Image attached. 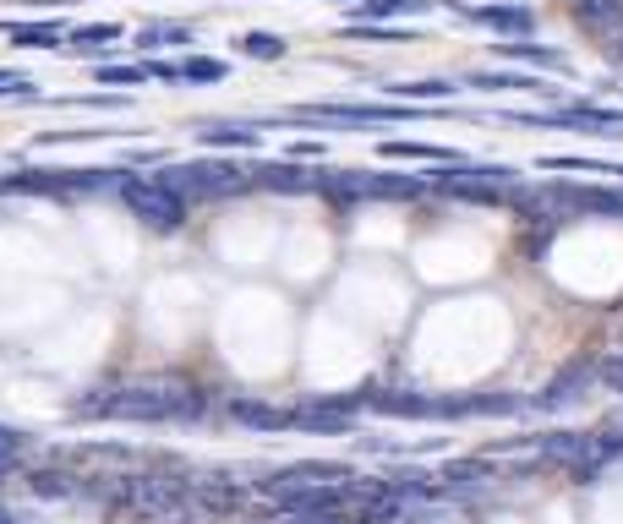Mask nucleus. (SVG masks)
I'll return each instance as SVG.
<instances>
[{"label": "nucleus", "mask_w": 623, "mask_h": 524, "mask_svg": "<svg viewBox=\"0 0 623 524\" xmlns=\"http://www.w3.org/2000/svg\"><path fill=\"white\" fill-rule=\"evenodd\" d=\"M612 61H618V66H623V34H618V45H612Z\"/></svg>", "instance_id": "cd10ccee"}, {"label": "nucleus", "mask_w": 623, "mask_h": 524, "mask_svg": "<svg viewBox=\"0 0 623 524\" xmlns=\"http://www.w3.org/2000/svg\"><path fill=\"white\" fill-rule=\"evenodd\" d=\"M471 23H481V28H492V34H509V39H530V28H536V12L530 7H460Z\"/></svg>", "instance_id": "6e6552de"}, {"label": "nucleus", "mask_w": 623, "mask_h": 524, "mask_svg": "<svg viewBox=\"0 0 623 524\" xmlns=\"http://www.w3.org/2000/svg\"><path fill=\"white\" fill-rule=\"evenodd\" d=\"M389 94H400V99H449V94H460V88H454V83H438V77H432V83H394Z\"/></svg>", "instance_id": "5701e85b"}, {"label": "nucleus", "mask_w": 623, "mask_h": 524, "mask_svg": "<svg viewBox=\"0 0 623 524\" xmlns=\"http://www.w3.org/2000/svg\"><path fill=\"white\" fill-rule=\"evenodd\" d=\"M530 126H579L596 137H623V110H601V105H569V110H547V115H514Z\"/></svg>", "instance_id": "39448f33"}, {"label": "nucleus", "mask_w": 623, "mask_h": 524, "mask_svg": "<svg viewBox=\"0 0 623 524\" xmlns=\"http://www.w3.org/2000/svg\"><path fill=\"white\" fill-rule=\"evenodd\" d=\"M596 377L607 382V393H623V350H607V355L596 361Z\"/></svg>", "instance_id": "393cba45"}, {"label": "nucleus", "mask_w": 623, "mask_h": 524, "mask_svg": "<svg viewBox=\"0 0 623 524\" xmlns=\"http://www.w3.org/2000/svg\"><path fill=\"white\" fill-rule=\"evenodd\" d=\"M28 491H34V497H66L72 486H66V475H56V470H34Z\"/></svg>", "instance_id": "a878e982"}, {"label": "nucleus", "mask_w": 623, "mask_h": 524, "mask_svg": "<svg viewBox=\"0 0 623 524\" xmlns=\"http://www.w3.org/2000/svg\"><path fill=\"white\" fill-rule=\"evenodd\" d=\"M235 497H241V491H235L230 480H219V475L197 480V502H203L208 513H230V508H235Z\"/></svg>", "instance_id": "dca6fc26"}, {"label": "nucleus", "mask_w": 623, "mask_h": 524, "mask_svg": "<svg viewBox=\"0 0 623 524\" xmlns=\"http://www.w3.org/2000/svg\"><path fill=\"white\" fill-rule=\"evenodd\" d=\"M590 382H596V361H569V366H563V371H558V377H552V382H547L536 399H530V410H541V415H552V410H569V404H574V399H579Z\"/></svg>", "instance_id": "423d86ee"}, {"label": "nucleus", "mask_w": 623, "mask_h": 524, "mask_svg": "<svg viewBox=\"0 0 623 524\" xmlns=\"http://www.w3.org/2000/svg\"><path fill=\"white\" fill-rule=\"evenodd\" d=\"M432 0H356V17L372 23V17H405V12H427Z\"/></svg>", "instance_id": "4468645a"}, {"label": "nucleus", "mask_w": 623, "mask_h": 524, "mask_svg": "<svg viewBox=\"0 0 623 524\" xmlns=\"http://www.w3.org/2000/svg\"><path fill=\"white\" fill-rule=\"evenodd\" d=\"M471 88H481V94H558V88H547L541 77H525V72H476Z\"/></svg>", "instance_id": "1a4fd4ad"}, {"label": "nucleus", "mask_w": 623, "mask_h": 524, "mask_svg": "<svg viewBox=\"0 0 623 524\" xmlns=\"http://www.w3.org/2000/svg\"><path fill=\"white\" fill-rule=\"evenodd\" d=\"M290 524H351L340 508H329V513H290Z\"/></svg>", "instance_id": "bb28decb"}, {"label": "nucleus", "mask_w": 623, "mask_h": 524, "mask_svg": "<svg viewBox=\"0 0 623 524\" xmlns=\"http://www.w3.org/2000/svg\"><path fill=\"white\" fill-rule=\"evenodd\" d=\"M159 181L175 186V192L192 203V197H235V192H246V186H252V170L213 159V164H170Z\"/></svg>", "instance_id": "f03ea898"}, {"label": "nucleus", "mask_w": 623, "mask_h": 524, "mask_svg": "<svg viewBox=\"0 0 623 524\" xmlns=\"http://www.w3.org/2000/svg\"><path fill=\"white\" fill-rule=\"evenodd\" d=\"M197 143H203V148H257L262 132H257V126H203Z\"/></svg>", "instance_id": "ddd939ff"}, {"label": "nucleus", "mask_w": 623, "mask_h": 524, "mask_svg": "<svg viewBox=\"0 0 623 524\" xmlns=\"http://www.w3.org/2000/svg\"><path fill=\"white\" fill-rule=\"evenodd\" d=\"M0 524H17V519H12V513H7V508H0Z\"/></svg>", "instance_id": "c85d7f7f"}, {"label": "nucleus", "mask_w": 623, "mask_h": 524, "mask_svg": "<svg viewBox=\"0 0 623 524\" xmlns=\"http://www.w3.org/2000/svg\"><path fill=\"white\" fill-rule=\"evenodd\" d=\"M23 470V431L0 426V480H12Z\"/></svg>", "instance_id": "aec40b11"}, {"label": "nucleus", "mask_w": 623, "mask_h": 524, "mask_svg": "<svg viewBox=\"0 0 623 524\" xmlns=\"http://www.w3.org/2000/svg\"><path fill=\"white\" fill-rule=\"evenodd\" d=\"M186 39H192V28H181V23H148L137 34V50H170V45H186Z\"/></svg>", "instance_id": "2eb2a0df"}, {"label": "nucleus", "mask_w": 623, "mask_h": 524, "mask_svg": "<svg viewBox=\"0 0 623 524\" xmlns=\"http://www.w3.org/2000/svg\"><path fill=\"white\" fill-rule=\"evenodd\" d=\"M154 72L148 66H99V83H115V88H143Z\"/></svg>", "instance_id": "b1692460"}, {"label": "nucleus", "mask_w": 623, "mask_h": 524, "mask_svg": "<svg viewBox=\"0 0 623 524\" xmlns=\"http://www.w3.org/2000/svg\"><path fill=\"white\" fill-rule=\"evenodd\" d=\"M230 415H235L241 426H257V431L290 426V410H273V404H262V399H230Z\"/></svg>", "instance_id": "9b49d317"}, {"label": "nucleus", "mask_w": 623, "mask_h": 524, "mask_svg": "<svg viewBox=\"0 0 623 524\" xmlns=\"http://www.w3.org/2000/svg\"><path fill=\"white\" fill-rule=\"evenodd\" d=\"M574 17L590 34H618L623 28V0H574Z\"/></svg>", "instance_id": "9d476101"}, {"label": "nucleus", "mask_w": 623, "mask_h": 524, "mask_svg": "<svg viewBox=\"0 0 623 524\" xmlns=\"http://www.w3.org/2000/svg\"><path fill=\"white\" fill-rule=\"evenodd\" d=\"M186 480H170V475H132L126 486H121V502L132 508V513H148V519H170L181 502H186Z\"/></svg>", "instance_id": "7ed1b4c3"}, {"label": "nucleus", "mask_w": 623, "mask_h": 524, "mask_svg": "<svg viewBox=\"0 0 623 524\" xmlns=\"http://www.w3.org/2000/svg\"><path fill=\"white\" fill-rule=\"evenodd\" d=\"M405 105H301L290 121H334V126H378V121H411Z\"/></svg>", "instance_id": "20e7f679"}, {"label": "nucleus", "mask_w": 623, "mask_h": 524, "mask_svg": "<svg viewBox=\"0 0 623 524\" xmlns=\"http://www.w3.org/2000/svg\"><path fill=\"white\" fill-rule=\"evenodd\" d=\"M241 56H252V61H279V56H284V39H279V34H246V39H241Z\"/></svg>", "instance_id": "412c9836"}, {"label": "nucleus", "mask_w": 623, "mask_h": 524, "mask_svg": "<svg viewBox=\"0 0 623 524\" xmlns=\"http://www.w3.org/2000/svg\"><path fill=\"white\" fill-rule=\"evenodd\" d=\"M252 186H268V192H323V170H306V164H257L252 170Z\"/></svg>", "instance_id": "0eeeda50"}, {"label": "nucleus", "mask_w": 623, "mask_h": 524, "mask_svg": "<svg viewBox=\"0 0 623 524\" xmlns=\"http://www.w3.org/2000/svg\"><path fill=\"white\" fill-rule=\"evenodd\" d=\"M105 39H121V28H115V23H94V28H77L66 50H72V56H99V45H105Z\"/></svg>", "instance_id": "a211bd4d"}, {"label": "nucleus", "mask_w": 623, "mask_h": 524, "mask_svg": "<svg viewBox=\"0 0 623 524\" xmlns=\"http://www.w3.org/2000/svg\"><path fill=\"white\" fill-rule=\"evenodd\" d=\"M230 66L224 61H208V56H192V61H181V83H219Z\"/></svg>", "instance_id": "4be33fe9"}, {"label": "nucleus", "mask_w": 623, "mask_h": 524, "mask_svg": "<svg viewBox=\"0 0 623 524\" xmlns=\"http://www.w3.org/2000/svg\"><path fill=\"white\" fill-rule=\"evenodd\" d=\"M607 175H623V164H612V170H607Z\"/></svg>", "instance_id": "c756f323"}, {"label": "nucleus", "mask_w": 623, "mask_h": 524, "mask_svg": "<svg viewBox=\"0 0 623 524\" xmlns=\"http://www.w3.org/2000/svg\"><path fill=\"white\" fill-rule=\"evenodd\" d=\"M383 159H432V164H460L449 148H427V143H383Z\"/></svg>", "instance_id": "f3484780"}, {"label": "nucleus", "mask_w": 623, "mask_h": 524, "mask_svg": "<svg viewBox=\"0 0 623 524\" xmlns=\"http://www.w3.org/2000/svg\"><path fill=\"white\" fill-rule=\"evenodd\" d=\"M23 50H56V39H61V23H39V28H23V23H12L7 28Z\"/></svg>", "instance_id": "6ab92c4d"}, {"label": "nucleus", "mask_w": 623, "mask_h": 524, "mask_svg": "<svg viewBox=\"0 0 623 524\" xmlns=\"http://www.w3.org/2000/svg\"><path fill=\"white\" fill-rule=\"evenodd\" d=\"M498 56H503V61H525V66H547V72H569V61H563V50H541V45H530V39H514V45H498Z\"/></svg>", "instance_id": "f8f14e48"}, {"label": "nucleus", "mask_w": 623, "mask_h": 524, "mask_svg": "<svg viewBox=\"0 0 623 524\" xmlns=\"http://www.w3.org/2000/svg\"><path fill=\"white\" fill-rule=\"evenodd\" d=\"M121 203L148 224V230H181L186 224V197L175 192V186H164V181H154V175H121Z\"/></svg>", "instance_id": "f257e3e1"}]
</instances>
